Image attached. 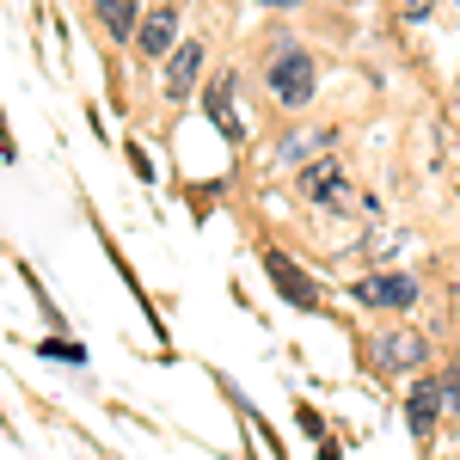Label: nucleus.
Instances as JSON below:
<instances>
[{
	"label": "nucleus",
	"mask_w": 460,
	"mask_h": 460,
	"mask_svg": "<svg viewBox=\"0 0 460 460\" xmlns=\"http://www.w3.org/2000/svg\"><path fill=\"white\" fill-rule=\"evenodd\" d=\"M197 74H203V43H178L172 74H166V99H184L197 86Z\"/></svg>",
	"instance_id": "obj_3"
},
{
	"label": "nucleus",
	"mask_w": 460,
	"mask_h": 460,
	"mask_svg": "<svg viewBox=\"0 0 460 460\" xmlns=\"http://www.w3.org/2000/svg\"><path fill=\"white\" fill-rule=\"evenodd\" d=\"M270 6H301V0H270Z\"/></svg>",
	"instance_id": "obj_9"
},
{
	"label": "nucleus",
	"mask_w": 460,
	"mask_h": 460,
	"mask_svg": "<svg viewBox=\"0 0 460 460\" xmlns=\"http://www.w3.org/2000/svg\"><path fill=\"white\" fill-rule=\"evenodd\" d=\"M99 19H105L111 37H136L142 25H136V0H99Z\"/></svg>",
	"instance_id": "obj_6"
},
{
	"label": "nucleus",
	"mask_w": 460,
	"mask_h": 460,
	"mask_svg": "<svg viewBox=\"0 0 460 460\" xmlns=\"http://www.w3.org/2000/svg\"><path fill=\"white\" fill-rule=\"evenodd\" d=\"M356 301L362 307H411L418 283L411 277H368V283H356Z\"/></svg>",
	"instance_id": "obj_2"
},
{
	"label": "nucleus",
	"mask_w": 460,
	"mask_h": 460,
	"mask_svg": "<svg viewBox=\"0 0 460 460\" xmlns=\"http://www.w3.org/2000/svg\"><path fill=\"white\" fill-rule=\"evenodd\" d=\"M264 80H270V99H277V105H288V111L307 105V99H314V56L288 43L283 56L264 68Z\"/></svg>",
	"instance_id": "obj_1"
},
{
	"label": "nucleus",
	"mask_w": 460,
	"mask_h": 460,
	"mask_svg": "<svg viewBox=\"0 0 460 460\" xmlns=\"http://www.w3.org/2000/svg\"><path fill=\"white\" fill-rule=\"evenodd\" d=\"M429 393H436V387H418V399H411V424H429V411H436Z\"/></svg>",
	"instance_id": "obj_8"
},
{
	"label": "nucleus",
	"mask_w": 460,
	"mask_h": 460,
	"mask_svg": "<svg viewBox=\"0 0 460 460\" xmlns=\"http://www.w3.org/2000/svg\"><path fill=\"white\" fill-rule=\"evenodd\" d=\"M264 270H270V277H277V283L288 288V301H295V307H314V301H319V295H314V283H307V277H301V270L288 264L283 252H264Z\"/></svg>",
	"instance_id": "obj_4"
},
{
	"label": "nucleus",
	"mask_w": 460,
	"mask_h": 460,
	"mask_svg": "<svg viewBox=\"0 0 460 460\" xmlns=\"http://www.w3.org/2000/svg\"><path fill=\"white\" fill-rule=\"evenodd\" d=\"M172 31H178V13L166 6V13H154L142 31H136V49H147V56H160V49H172Z\"/></svg>",
	"instance_id": "obj_5"
},
{
	"label": "nucleus",
	"mask_w": 460,
	"mask_h": 460,
	"mask_svg": "<svg viewBox=\"0 0 460 460\" xmlns=\"http://www.w3.org/2000/svg\"><path fill=\"white\" fill-rule=\"evenodd\" d=\"M227 99H234V93H227V80H221V86H209V117L227 129V136H240V123H234V105H227Z\"/></svg>",
	"instance_id": "obj_7"
}]
</instances>
